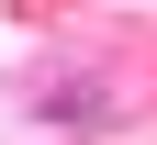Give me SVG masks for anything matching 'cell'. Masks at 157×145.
<instances>
[{
	"mask_svg": "<svg viewBox=\"0 0 157 145\" xmlns=\"http://www.w3.org/2000/svg\"><path fill=\"white\" fill-rule=\"evenodd\" d=\"M45 123H112V89L101 78H56L45 89Z\"/></svg>",
	"mask_w": 157,
	"mask_h": 145,
	"instance_id": "obj_1",
	"label": "cell"
}]
</instances>
